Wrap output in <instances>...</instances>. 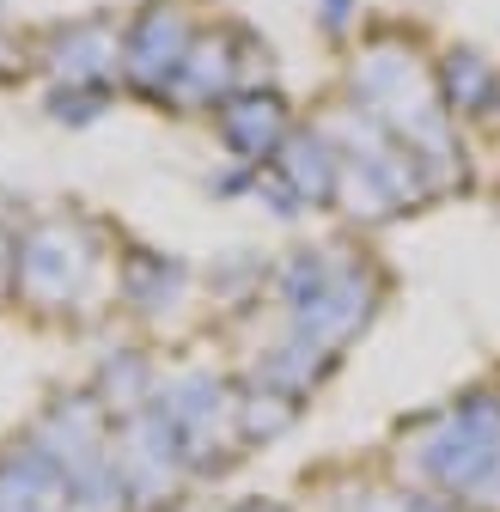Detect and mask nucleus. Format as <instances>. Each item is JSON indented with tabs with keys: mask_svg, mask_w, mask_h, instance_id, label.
I'll return each instance as SVG.
<instances>
[{
	"mask_svg": "<svg viewBox=\"0 0 500 512\" xmlns=\"http://www.w3.org/2000/svg\"><path fill=\"white\" fill-rule=\"evenodd\" d=\"M92 275H98V244L80 220H37L13 238V287L43 311L80 299Z\"/></svg>",
	"mask_w": 500,
	"mask_h": 512,
	"instance_id": "f257e3e1",
	"label": "nucleus"
},
{
	"mask_svg": "<svg viewBox=\"0 0 500 512\" xmlns=\"http://www.w3.org/2000/svg\"><path fill=\"white\" fill-rule=\"evenodd\" d=\"M190 49H196L190 19H183L177 7H147L129 25V37H122V74H129L147 98H165V92H177Z\"/></svg>",
	"mask_w": 500,
	"mask_h": 512,
	"instance_id": "f03ea898",
	"label": "nucleus"
},
{
	"mask_svg": "<svg viewBox=\"0 0 500 512\" xmlns=\"http://www.w3.org/2000/svg\"><path fill=\"white\" fill-rule=\"evenodd\" d=\"M153 409L165 415V427L177 433V445H183V458H190V464H208V458H214V427L232 415L226 391H220L208 372H183V378H171Z\"/></svg>",
	"mask_w": 500,
	"mask_h": 512,
	"instance_id": "7ed1b4c3",
	"label": "nucleus"
},
{
	"mask_svg": "<svg viewBox=\"0 0 500 512\" xmlns=\"http://www.w3.org/2000/svg\"><path fill=\"white\" fill-rule=\"evenodd\" d=\"M281 128H287V110L275 92H238L220 104V141L244 165H263L269 153H281Z\"/></svg>",
	"mask_w": 500,
	"mask_h": 512,
	"instance_id": "20e7f679",
	"label": "nucleus"
},
{
	"mask_svg": "<svg viewBox=\"0 0 500 512\" xmlns=\"http://www.w3.org/2000/svg\"><path fill=\"white\" fill-rule=\"evenodd\" d=\"M116 68H122V43L104 19H86L55 37V74L68 86H104Z\"/></svg>",
	"mask_w": 500,
	"mask_h": 512,
	"instance_id": "39448f33",
	"label": "nucleus"
},
{
	"mask_svg": "<svg viewBox=\"0 0 500 512\" xmlns=\"http://www.w3.org/2000/svg\"><path fill=\"white\" fill-rule=\"evenodd\" d=\"M275 177L299 196V208H318L342 189V153L324 135H305V141L287 147V159H275Z\"/></svg>",
	"mask_w": 500,
	"mask_h": 512,
	"instance_id": "423d86ee",
	"label": "nucleus"
},
{
	"mask_svg": "<svg viewBox=\"0 0 500 512\" xmlns=\"http://www.w3.org/2000/svg\"><path fill=\"white\" fill-rule=\"evenodd\" d=\"M122 293H129V305H141V311H165L183 293V263H165V256H135V263L122 269Z\"/></svg>",
	"mask_w": 500,
	"mask_h": 512,
	"instance_id": "0eeeda50",
	"label": "nucleus"
},
{
	"mask_svg": "<svg viewBox=\"0 0 500 512\" xmlns=\"http://www.w3.org/2000/svg\"><path fill=\"white\" fill-rule=\"evenodd\" d=\"M494 86H500V74L488 68L482 55H452V68H446V92H452V104H458V110H482V104L494 98Z\"/></svg>",
	"mask_w": 500,
	"mask_h": 512,
	"instance_id": "6e6552de",
	"label": "nucleus"
},
{
	"mask_svg": "<svg viewBox=\"0 0 500 512\" xmlns=\"http://www.w3.org/2000/svg\"><path fill=\"white\" fill-rule=\"evenodd\" d=\"M104 110V86H61L49 92V116L55 122H92Z\"/></svg>",
	"mask_w": 500,
	"mask_h": 512,
	"instance_id": "1a4fd4ad",
	"label": "nucleus"
},
{
	"mask_svg": "<svg viewBox=\"0 0 500 512\" xmlns=\"http://www.w3.org/2000/svg\"><path fill=\"white\" fill-rule=\"evenodd\" d=\"M354 19V0H324V31H348Z\"/></svg>",
	"mask_w": 500,
	"mask_h": 512,
	"instance_id": "9d476101",
	"label": "nucleus"
},
{
	"mask_svg": "<svg viewBox=\"0 0 500 512\" xmlns=\"http://www.w3.org/2000/svg\"><path fill=\"white\" fill-rule=\"evenodd\" d=\"M7 287H13V244L0 238V293H7Z\"/></svg>",
	"mask_w": 500,
	"mask_h": 512,
	"instance_id": "9b49d317",
	"label": "nucleus"
},
{
	"mask_svg": "<svg viewBox=\"0 0 500 512\" xmlns=\"http://www.w3.org/2000/svg\"><path fill=\"white\" fill-rule=\"evenodd\" d=\"M403 512H452L446 500H403Z\"/></svg>",
	"mask_w": 500,
	"mask_h": 512,
	"instance_id": "f8f14e48",
	"label": "nucleus"
},
{
	"mask_svg": "<svg viewBox=\"0 0 500 512\" xmlns=\"http://www.w3.org/2000/svg\"><path fill=\"white\" fill-rule=\"evenodd\" d=\"M238 512H275V506H238Z\"/></svg>",
	"mask_w": 500,
	"mask_h": 512,
	"instance_id": "ddd939ff",
	"label": "nucleus"
}]
</instances>
